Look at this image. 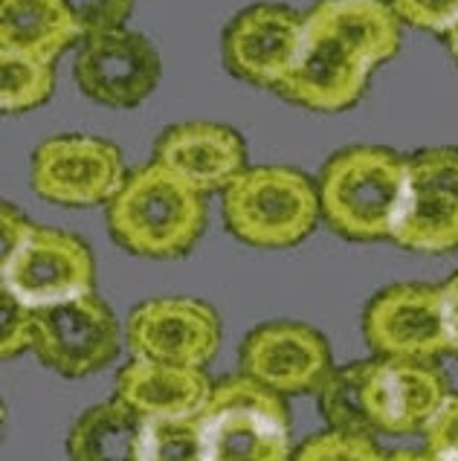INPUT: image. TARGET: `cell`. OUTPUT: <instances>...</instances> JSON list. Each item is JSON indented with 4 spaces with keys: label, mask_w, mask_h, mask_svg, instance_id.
<instances>
[{
    "label": "cell",
    "mask_w": 458,
    "mask_h": 461,
    "mask_svg": "<svg viewBox=\"0 0 458 461\" xmlns=\"http://www.w3.org/2000/svg\"><path fill=\"white\" fill-rule=\"evenodd\" d=\"M400 50V18L383 0H319L305 15L296 68L276 90L308 111L357 104L369 73Z\"/></svg>",
    "instance_id": "1"
},
{
    "label": "cell",
    "mask_w": 458,
    "mask_h": 461,
    "mask_svg": "<svg viewBox=\"0 0 458 461\" xmlns=\"http://www.w3.org/2000/svg\"><path fill=\"white\" fill-rule=\"evenodd\" d=\"M111 239L139 258H180L206 227V201L154 160L134 168L108 203Z\"/></svg>",
    "instance_id": "2"
},
{
    "label": "cell",
    "mask_w": 458,
    "mask_h": 461,
    "mask_svg": "<svg viewBox=\"0 0 458 461\" xmlns=\"http://www.w3.org/2000/svg\"><path fill=\"white\" fill-rule=\"evenodd\" d=\"M407 160L381 146H348L328 157L317 183L325 223L348 241L391 239L407 192Z\"/></svg>",
    "instance_id": "3"
},
{
    "label": "cell",
    "mask_w": 458,
    "mask_h": 461,
    "mask_svg": "<svg viewBox=\"0 0 458 461\" xmlns=\"http://www.w3.org/2000/svg\"><path fill=\"white\" fill-rule=\"evenodd\" d=\"M0 223V291L32 311L94 294V253L78 235L38 227L9 203Z\"/></svg>",
    "instance_id": "4"
},
{
    "label": "cell",
    "mask_w": 458,
    "mask_h": 461,
    "mask_svg": "<svg viewBox=\"0 0 458 461\" xmlns=\"http://www.w3.org/2000/svg\"><path fill=\"white\" fill-rule=\"evenodd\" d=\"M224 221L238 241L284 249L305 241L322 215L319 192L291 166H253L224 192Z\"/></svg>",
    "instance_id": "5"
},
{
    "label": "cell",
    "mask_w": 458,
    "mask_h": 461,
    "mask_svg": "<svg viewBox=\"0 0 458 461\" xmlns=\"http://www.w3.org/2000/svg\"><path fill=\"white\" fill-rule=\"evenodd\" d=\"M203 461H293L291 412L282 394L232 375L215 384L201 412Z\"/></svg>",
    "instance_id": "6"
},
{
    "label": "cell",
    "mask_w": 458,
    "mask_h": 461,
    "mask_svg": "<svg viewBox=\"0 0 458 461\" xmlns=\"http://www.w3.org/2000/svg\"><path fill=\"white\" fill-rule=\"evenodd\" d=\"M391 241L427 256L458 249V149H424L407 160V192Z\"/></svg>",
    "instance_id": "7"
},
{
    "label": "cell",
    "mask_w": 458,
    "mask_h": 461,
    "mask_svg": "<svg viewBox=\"0 0 458 461\" xmlns=\"http://www.w3.org/2000/svg\"><path fill=\"white\" fill-rule=\"evenodd\" d=\"M125 177L120 149L87 134L49 137L32 151L30 163L35 194L58 206H108Z\"/></svg>",
    "instance_id": "8"
},
{
    "label": "cell",
    "mask_w": 458,
    "mask_h": 461,
    "mask_svg": "<svg viewBox=\"0 0 458 461\" xmlns=\"http://www.w3.org/2000/svg\"><path fill=\"white\" fill-rule=\"evenodd\" d=\"M363 337L383 360H427L450 351L441 287L421 282L389 285L363 311Z\"/></svg>",
    "instance_id": "9"
},
{
    "label": "cell",
    "mask_w": 458,
    "mask_h": 461,
    "mask_svg": "<svg viewBox=\"0 0 458 461\" xmlns=\"http://www.w3.org/2000/svg\"><path fill=\"white\" fill-rule=\"evenodd\" d=\"M32 354L56 375L87 377L120 351V322L96 294L35 308Z\"/></svg>",
    "instance_id": "10"
},
{
    "label": "cell",
    "mask_w": 458,
    "mask_h": 461,
    "mask_svg": "<svg viewBox=\"0 0 458 461\" xmlns=\"http://www.w3.org/2000/svg\"><path fill=\"white\" fill-rule=\"evenodd\" d=\"M125 342L137 360L203 368L220 346V320L201 299H148L130 311Z\"/></svg>",
    "instance_id": "11"
},
{
    "label": "cell",
    "mask_w": 458,
    "mask_h": 461,
    "mask_svg": "<svg viewBox=\"0 0 458 461\" xmlns=\"http://www.w3.org/2000/svg\"><path fill=\"white\" fill-rule=\"evenodd\" d=\"M76 85L108 108H137L160 82V56L146 35L111 30L82 38L73 64Z\"/></svg>",
    "instance_id": "12"
},
{
    "label": "cell",
    "mask_w": 458,
    "mask_h": 461,
    "mask_svg": "<svg viewBox=\"0 0 458 461\" xmlns=\"http://www.w3.org/2000/svg\"><path fill=\"white\" fill-rule=\"evenodd\" d=\"M241 375L282 394L317 392L331 368V348L325 337L305 322H265L244 337Z\"/></svg>",
    "instance_id": "13"
},
{
    "label": "cell",
    "mask_w": 458,
    "mask_h": 461,
    "mask_svg": "<svg viewBox=\"0 0 458 461\" xmlns=\"http://www.w3.org/2000/svg\"><path fill=\"white\" fill-rule=\"evenodd\" d=\"M305 18L279 4L238 12L224 30V64L232 76L256 87L279 90L296 68Z\"/></svg>",
    "instance_id": "14"
},
{
    "label": "cell",
    "mask_w": 458,
    "mask_h": 461,
    "mask_svg": "<svg viewBox=\"0 0 458 461\" xmlns=\"http://www.w3.org/2000/svg\"><path fill=\"white\" fill-rule=\"evenodd\" d=\"M447 398L450 389L438 366L427 360H374L369 386L374 432L383 436L427 432Z\"/></svg>",
    "instance_id": "15"
},
{
    "label": "cell",
    "mask_w": 458,
    "mask_h": 461,
    "mask_svg": "<svg viewBox=\"0 0 458 461\" xmlns=\"http://www.w3.org/2000/svg\"><path fill=\"white\" fill-rule=\"evenodd\" d=\"M154 163L201 194L227 192L229 183L247 171V146L227 125L180 122L157 137Z\"/></svg>",
    "instance_id": "16"
},
{
    "label": "cell",
    "mask_w": 458,
    "mask_h": 461,
    "mask_svg": "<svg viewBox=\"0 0 458 461\" xmlns=\"http://www.w3.org/2000/svg\"><path fill=\"white\" fill-rule=\"evenodd\" d=\"M212 384L203 368H183L154 360L130 357L116 375V394L146 420L157 418H194L212 398Z\"/></svg>",
    "instance_id": "17"
},
{
    "label": "cell",
    "mask_w": 458,
    "mask_h": 461,
    "mask_svg": "<svg viewBox=\"0 0 458 461\" xmlns=\"http://www.w3.org/2000/svg\"><path fill=\"white\" fill-rule=\"evenodd\" d=\"M148 420L120 398L90 406L67 432L70 461H146Z\"/></svg>",
    "instance_id": "18"
},
{
    "label": "cell",
    "mask_w": 458,
    "mask_h": 461,
    "mask_svg": "<svg viewBox=\"0 0 458 461\" xmlns=\"http://www.w3.org/2000/svg\"><path fill=\"white\" fill-rule=\"evenodd\" d=\"M82 38L64 0H0V52L52 64Z\"/></svg>",
    "instance_id": "19"
},
{
    "label": "cell",
    "mask_w": 458,
    "mask_h": 461,
    "mask_svg": "<svg viewBox=\"0 0 458 461\" xmlns=\"http://www.w3.org/2000/svg\"><path fill=\"white\" fill-rule=\"evenodd\" d=\"M374 360L348 363L325 377L317 389V403L328 429L346 432V436H369L374 438L372 410H369V386H372Z\"/></svg>",
    "instance_id": "20"
},
{
    "label": "cell",
    "mask_w": 458,
    "mask_h": 461,
    "mask_svg": "<svg viewBox=\"0 0 458 461\" xmlns=\"http://www.w3.org/2000/svg\"><path fill=\"white\" fill-rule=\"evenodd\" d=\"M56 87V70L47 61L15 52H0V108L4 113H23L44 104Z\"/></svg>",
    "instance_id": "21"
},
{
    "label": "cell",
    "mask_w": 458,
    "mask_h": 461,
    "mask_svg": "<svg viewBox=\"0 0 458 461\" xmlns=\"http://www.w3.org/2000/svg\"><path fill=\"white\" fill-rule=\"evenodd\" d=\"M146 461H203L201 415L148 420Z\"/></svg>",
    "instance_id": "22"
},
{
    "label": "cell",
    "mask_w": 458,
    "mask_h": 461,
    "mask_svg": "<svg viewBox=\"0 0 458 461\" xmlns=\"http://www.w3.org/2000/svg\"><path fill=\"white\" fill-rule=\"evenodd\" d=\"M383 450L369 436H346V432H319L296 450L293 461H383Z\"/></svg>",
    "instance_id": "23"
},
{
    "label": "cell",
    "mask_w": 458,
    "mask_h": 461,
    "mask_svg": "<svg viewBox=\"0 0 458 461\" xmlns=\"http://www.w3.org/2000/svg\"><path fill=\"white\" fill-rule=\"evenodd\" d=\"M64 6H67L82 38H90L99 32L125 30L134 0H64Z\"/></svg>",
    "instance_id": "24"
},
{
    "label": "cell",
    "mask_w": 458,
    "mask_h": 461,
    "mask_svg": "<svg viewBox=\"0 0 458 461\" xmlns=\"http://www.w3.org/2000/svg\"><path fill=\"white\" fill-rule=\"evenodd\" d=\"M398 18L418 30L450 35L458 26V0H391Z\"/></svg>",
    "instance_id": "25"
},
{
    "label": "cell",
    "mask_w": 458,
    "mask_h": 461,
    "mask_svg": "<svg viewBox=\"0 0 458 461\" xmlns=\"http://www.w3.org/2000/svg\"><path fill=\"white\" fill-rule=\"evenodd\" d=\"M0 325H4V337H0V348L4 357H18L23 351H32V331L35 316L32 308H26L21 299L0 291Z\"/></svg>",
    "instance_id": "26"
},
{
    "label": "cell",
    "mask_w": 458,
    "mask_h": 461,
    "mask_svg": "<svg viewBox=\"0 0 458 461\" xmlns=\"http://www.w3.org/2000/svg\"><path fill=\"white\" fill-rule=\"evenodd\" d=\"M424 438H427V450L458 458V392L444 401L438 415L433 418V424L427 427Z\"/></svg>",
    "instance_id": "27"
},
{
    "label": "cell",
    "mask_w": 458,
    "mask_h": 461,
    "mask_svg": "<svg viewBox=\"0 0 458 461\" xmlns=\"http://www.w3.org/2000/svg\"><path fill=\"white\" fill-rule=\"evenodd\" d=\"M441 296H444V320H447L450 351L458 354V273H453L450 279L441 285Z\"/></svg>",
    "instance_id": "28"
},
{
    "label": "cell",
    "mask_w": 458,
    "mask_h": 461,
    "mask_svg": "<svg viewBox=\"0 0 458 461\" xmlns=\"http://www.w3.org/2000/svg\"><path fill=\"white\" fill-rule=\"evenodd\" d=\"M383 461H458V458L441 456L433 450H398V453H386Z\"/></svg>",
    "instance_id": "29"
},
{
    "label": "cell",
    "mask_w": 458,
    "mask_h": 461,
    "mask_svg": "<svg viewBox=\"0 0 458 461\" xmlns=\"http://www.w3.org/2000/svg\"><path fill=\"white\" fill-rule=\"evenodd\" d=\"M447 41H450V52H453V59L458 61V26L447 35Z\"/></svg>",
    "instance_id": "30"
}]
</instances>
